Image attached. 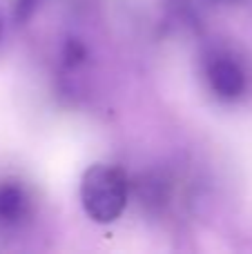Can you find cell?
<instances>
[{
    "label": "cell",
    "mask_w": 252,
    "mask_h": 254,
    "mask_svg": "<svg viewBox=\"0 0 252 254\" xmlns=\"http://www.w3.org/2000/svg\"><path fill=\"white\" fill-rule=\"evenodd\" d=\"M80 205L96 223H114L127 205V179L114 165L96 163L80 179Z\"/></svg>",
    "instance_id": "obj_1"
},
{
    "label": "cell",
    "mask_w": 252,
    "mask_h": 254,
    "mask_svg": "<svg viewBox=\"0 0 252 254\" xmlns=\"http://www.w3.org/2000/svg\"><path fill=\"white\" fill-rule=\"evenodd\" d=\"M208 80L214 94L226 101H235L246 89V74L230 58H217L208 69Z\"/></svg>",
    "instance_id": "obj_2"
},
{
    "label": "cell",
    "mask_w": 252,
    "mask_h": 254,
    "mask_svg": "<svg viewBox=\"0 0 252 254\" xmlns=\"http://www.w3.org/2000/svg\"><path fill=\"white\" fill-rule=\"evenodd\" d=\"M27 207V196L22 192V188L13 183L0 185V219L2 221H18L25 214Z\"/></svg>",
    "instance_id": "obj_3"
},
{
    "label": "cell",
    "mask_w": 252,
    "mask_h": 254,
    "mask_svg": "<svg viewBox=\"0 0 252 254\" xmlns=\"http://www.w3.org/2000/svg\"><path fill=\"white\" fill-rule=\"evenodd\" d=\"M65 58H67V63H69V65H74V63H80L85 58V47L78 43V40H69V43H67Z\"/></svg>",
    "instance_id": "obj_4"
},
{
    "label": "cell",
    "mask_w": 252,
    "mask_h": 254,
    "mask_svg": "<svg viewBox=\"0 0 252 254\" xmlns=\"http://www.w3.org/2000/svg\"><path fill=\"white\" fill-rule=\"evenodd\" d=\"M36 4H38V0H18V4H16V20L18 22H25L27 18L34 13Z\"/></svg>",
    "instance_id": "obj_5"
},
{
    "label": "cell",
    "mask_w": 252,
    "mask_h": 254,
    "mask_svg": "<svg viewBox=\"0 0 252 254\" xmlns=\"http://www.w3.org/2000/svg\"><path fill=\"white\" fill-rule=\"evenodd\" d=\"M0 31H2V22H0Z\"/></svg>",
    "instance_id": "obj_6"
}]
</instances>
